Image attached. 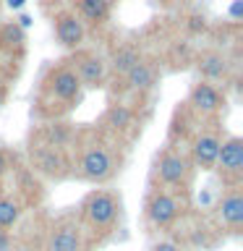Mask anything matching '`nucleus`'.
Returning a JSON list of instances; mask_svg holds the SVG:
<instances>
[{"label": "nucleus", "instance_id": "obj_1", "mask_svg": "<svg viewBox=\"0 0 243 251\" xmlns=\"http://www.w3.org/2000/svg\"><path fill=\"white\" fill-rule=\"evenodd\" d=\"M84 217L89 220V225L99 227V230H105L115 223L118 217V201L113 194L107 191H94L89 199L84 204Z\"/></svg>", "mask_w": 243, "mask_h": 251}, {"label": "nucleus", "instance_id": "obj_2", "mask_svg": "<svg viewBox=\"0 0 243 251\" xmlns=\"http://www.w3.org/2000/svg\"><path fill=\"white\" fill-rule=\"evenodd\" d=\"M78 168H81V176L86 180H97V183H102V180H107L110 176H113L115 165H113V157H110L107 149L92 147V149H86V152H84Z\"/></svg>", "mask_w": 243, "mask_h": 251}, {"label": "nucleus", "instance_id": "obj_3", "mask_svg": "<svg viewBox=\"0 0 243 251\" xmlns=\"http://www.w3.org/2000/svg\"><path fill=\"white\" fill-rule=\"evenodd\" d=\"M180 215V204L172 194L168 191H157L152 194V199L146 204V217L152 220L157 227H168L170 223H175Z\"/></svg>", "mask_w": 243, "mask_h": 251}, {"label": "nucleus", "instance_id": "obj_4", "mask_svg": "<svg viewBox=\"0 0 243 251\" xmlns=\"http://www.w3.org/2000/svg\"><path fill=\"white\" fill-rule=\"evenodd\" d=\"M188 173H191V168H188V160L186 157H180L175 152H165L160 157V162H157V176H160V180L165 186H180L188 180Z\"/></svg>", "mask_w": 243, "mask_h": 251}, {"label": "nucleus", "instance_id": "obj_5", "mask_svg": "<svg viewBox=\"0 0 243 251\" xmlns=\"http://www.w3.org/2000/svg\"><path fill=\"white\" fill-rule=\"evenodd\" d=\"M217 168L222 170L225 176H241L243 173V139L233 136L227 141H219Z\"/></svg>", "mask_w": 243, "mask_h": 251}, {"label": "nucleus", "instance_id": "obj_6", "mask_svg": "<svg viewBox=\"0 0 243 251\" xmlns=\"http://www.w3.org/2000/svg\"><path fill=\"white\" fill-rule=\"evenodd\" d=\"M47 84H50L52 97H58L63 102H71L73 97H78V89H81V81H78L76 71H71V68L52 71V76L47 78Z\"/></svg>", "mask_w": 243, "mask_h": 251}, {"label": "nucleus", "instance_id": "obj_7", "mask_svg": "<svg viewBox=\"0 0 243 251\" xmlns=\"http://www.w3.org/2000/svg\"><path fill=\"white\" fill-rule=\"evenodd\" d=\"M81 230L73 223H60L47 241V251H81Z\"/></svg>", "mask_w": 243, "mask_h": 251}, {"label": "nucleus", "instance_id": "obj_8", "mask_svg": "<svg viewBox=\"0 0 243 251\" xmlns=\"http://www.w3.org/2000/svg\"><path fill=\"white\" fill-rule=\"evenodd\" d=\"M217 215L230 230H241V225H243V194L241 191L225 194L217 204Z\"/></svg>", "mask_w": 243, "mask_h": 251}, {"label": "nucleus", "instance_id": "obj_9", "mask_svg": "<svg viewBox=\"0 0 243 251\" xmlns=\"http://www.w3.org/2000/svg\"><path fill=\"white\" fill-rule=\"evenodd\" d=\"M55 34H58L60 45L66 47H78L84 39V24L76 19L73 13H63L55 19Z\"/></svg>", "mask_w": 243, "mask_h": 251}, {"label": "nucleus", "instance_id": "obj_10", "mask_svg": "<svg viewBox=\"0 0 243 251\" xmlns=\"http://www.w3.org/2000/svg\"><path fill=\"white\" fill-rule=\"evenodd\" d=\"M191 105L199 110V113H217L222 107V94H219L212 84H196L191 89Z\"/></svg>", "mask_w": 243, "mask_h": 251}, {"label": "nucleus", "instance_id": "obj_11", "mask_svg": "<svg viewBox=\"0 0 243 251\" xmlns=\"http://www.w3.org/2000/svg\"><path fill=\"white\" fill-rule=\"evenodd\" d=\"M31 157H34L37 168L47 173V176H63V170H66V160H63V154L58 152L55 147H37L31 149Z\"/></svg>", "mask_w": 243, "mask_h": 251}, {"label": "nucleus", "instance_id": "obj_12", "mask_svg": "<svg viewBox=\"0 0 243 251\" xmlns=\"http://www.w3.org/2000/svg\"><path fill=\"white\" fill-rule=\"evenodd\" d=\"M217 154H219V139L212 133H204L194 141V160L201 168H215L217 165Z\"/></svg>", "mask_w": 243, "mask_h": 251}, {"label": "nucleus", "instance_id": "obj_13", "mask_svg": "<svg viewBox=\"0 0 243 251\" xmlns=\"http://www.w3.org/2000/svg\"><path fill=\"white\" fill-rule=\"evenodd\" d=\"M76 76H78V81L86 84V86H99L105 81V63H102V58H97V55H86V58L78 60Z\"/></svg>", "mask_w": 243, "mask_h": 251}, {"label": "nucleus", "instance_id": "obj_14", "mask_svg": "<svg viewBox=\"0 0 243 251\" xmlns=\"http://www.w3.org/2000/svg\"><path fill=\"white\" fill-rule=\"evenodd\" d=\"M154 78H157L154 68L149 66V63H141V60L128 71V74H125V81H128V86H131V89H139V92L152 89V86H154Z\"/></svg>", "mask_w": 243, "mask_h": 251}, {"label": "nucleus", "instance_id": "obj_15", "mask_svg": "<svg viewBox=\"0 0 243 251\" xmlns=\"http://www.w3.org/2000/svg\"><path fill=\"white\" fill-rule=\"evenodd\" d=\"M78 11H81L84 19H89L94 24L105 21L110 13V3L107 0H78Z\"/></svg>", "mask_w": 243, "mask_h": 251}, {"label": "nucleus", "instance_id": "obj_16", "mask_svg": "<svg viewBox=\"0 0 243 251\" xmlns=\"http://www.w3.org/2000/svg\"><path fill=\"white\" fill-rule=\"evenodd\" d=\"M199 71H201V76H207V78H222L227 74V63H225L222 55H204L199 60Z\"/></svg>", "mask_w": 243, "mask_h": 251}, {"label": "nucleus", "instance_id": "obj_17", "mask_svg": "<svg viewBox=\"0 0 243 251\" xmlns=\"http://www.w3.org/2000/svg\"><path fill=\"white\" fill-rule=\"evenodd\" d=\"M139 60L141 58H139V52L133 50V47H121V50H115V55H113V71L125 76Z\"/></svg>", "mask_w": 243, "mask_h": 251}, {"label": "nucleus", "instance_id": "obj_18", "mask_svg": "<svg viewBox=\"0 0 243 251\" xmlns=\"http://www.w3.org/2000/svg\"><path fill=\"white\" fill-rule=\"evenodd\" d=\"M133 123V110L125 107V105H113L107 110V126H113V128L123 131L128 128V126Z\"/></svg>", "mask_w": 243, "mask_h": 251}, {"label": "nucleus", "instance_id": "obj_19", "mask_svg": "<svg viewBox=\"0 0 243 251\" xmlns=\"http://www.w3.org/2000/svg\"><path fill=\"white\" fill-rule=\"evenodd\" d=\"M21 215V209H19V204L11 201V199H0V227H11L16 225V220H19Z\"/></svg>", "mask_w": 243, "mask_h": 251}, {"label": "nucleus", "instance_id": "obj_20", "mask_svg": "<svg viewBox=\"0 0 243 251\" xmlns=\"http://www.w3.org/2000/svg\"><path fill=\"white\" fill-rule=\"evenodd\" d=\"M0 37H3L5 45H21L24 42V29L19 26V24H8Z\"/></svg>", "mask_w": 243, "mask_h": 251}, {"label": "nucleus", "instance_id": "obj_21", "mask_svg": "<svg viewBox=\"0 0 243 251\" xmlns=\"http://www.w3.org/2000/svg\"><path fill=\"white\" fill-rule=\"evenodd\" d=\"M241 16H243V0H233V5H230V19H233V21H241Z\"/></svg>", "mask_w": 243, "mask_h": 251}, {"label": "nucleus", "instance_id": "obj_22", "mask_svg": "<svg viewBox=\"0 0 243 251\" xmlns=\"http://www.w3.org/2000/svg\"><path fill=\"white\" fill-rule=\"evenodd\" d=\"M0 251H11V235L0 227Z\"/></svg>", "mask_w": 243, "mask_h": 251}, {"label": "nucleus", "instance_id": "obj_23", "mask_svg": "<svg viewBox=\"0 0 243 251\" xmlns=\"http://www.w3.org/2000/svg\"><path fill=\"white\" fill-rule=\"evenodd\" d=\"M152 251H180V249L175 246V243H170V241H162V243H157Z\"/></svg>", "mask_w": 243, "mask_h": 251}, {"label": "nucleus", "instance_id": "obj_24", "mask_svg": "<svg viewBox=\"0 0 243 251\" xmlns=\"http://www.w3.org/2000/svg\"><path fill=\"white\" fill-rule=\"evenodd\" d=\"M188 26H191L194 31H199V29H204V19H199V16H194V19H191V24H188Z\"/></svg>", "mask_w": 243, "mask_h": 251}, {"label": "nucleus", "instance_id": "obj_25", "mask_svg": "<svg viewBox=\"0 0 243 251\" xmlns=\"http://www.w3.org/2000/svg\"><path fill=\"white\" fill-rule=\"evenodd\" d=\"M19 26H21V29H29V26H31V19H29V16H21V19H19Z\"/></svg>", "mask_w": 243, "mask_h": 251}, {"label": "nucleus", "instance_id": "obj_26", "mask_svg": "<svg viewBox=\"0 0 243 251\" xmlns=\"http://www.w3.org/2000/svg\"><path fill=\"white\" fill-rule=\"evenodd\" d=\"M24 3H26V0H8V8H16V11H19V8H24Z\"/></svg>", "mask_w": 243, "mask_h": 251}, {"label": "nucleus", "instance_id": "obj_27", "mask_svg": "<svg viewBox=\"0 0 243 251\" xmlns=\"http://www.w3.org/2000/svg\"><path fill=\"white\" fill-rule=\"evenodd\" d=\"M5 168H8V160H5V154L0 152V176H3V173H5Z\"/></svg>", "mask_w": 243, "mask_h": 251}, {"label": "nucleus", "instance_id": "obj_28", "mask_svg": "<svg viewBox=\"0 0 243 251\" xmlns=\"http://www.w3.org/2000/svg\"><path fill=\"white\" fill-rule=\"evenodd\" d=\"M3 100H5V94H3V92H0V105H3Z\"/></svg>", "mask_w": 243, "mask_h": 251}]
</instances>
